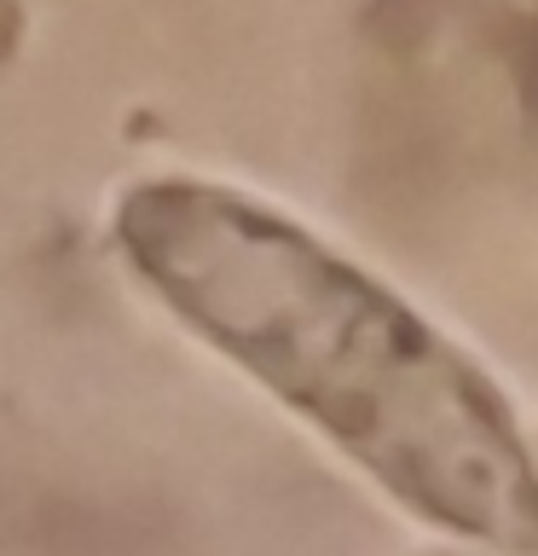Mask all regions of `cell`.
Returning <instances> with one entry per match:
<instances>
[{"instance_id": "1", "label": "cell", "mask_w": 538, "mask_h": 556, "mask_svg": "<svg viewBox=\"0 0 538 556\" xmlns=\"http://www.w3.org/2000/svg\"><path fill=\"white\" fill-rule=\"evenodd\" d=\"M133 278L307 417L428 528L538 551V452L498 382L307 226L208 180H145L116 208Z\"/></svg>"}]
</instances>
